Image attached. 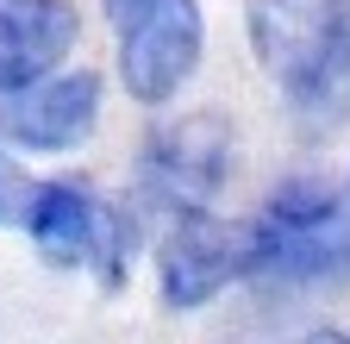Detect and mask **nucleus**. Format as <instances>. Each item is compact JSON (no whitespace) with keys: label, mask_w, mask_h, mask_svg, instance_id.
Returning <instances> with one entry per match:
<instances>
[{"label":"nucleus","mask_w":350,"mask_h":344,"mask_svg":"<svg viewBox=\"0 0 350 344\" xmlns=\"http://www.w3.org/2000/svg\"><path fill=\"white\" fill-rule=\"evenodd\" d=\"M250 57L313 132L350 119V0H250Z\"/></svg>","instance_id":"f257e3e1"},{"label":"nucleus","mask_w":350,"mask_h":344,"mask_svg":"<svg viewBox=\"0 0 350 344\" xmlns=\"http://www.w3.org/2000/svg\"><path fill=\"white\" fill-rule=\"evenodd\" d=\"M244 282L350 288V200L319 182H282L244 220Z\"/></svg>","instance_id":"f03ea898"},{"label":"nucleus","mask_w":350,"mask_h":344,"mask_svg":"<svg viewBox=\"0 0 350 344\" xmlns=\"http://www.w3.org/2000/svg\"><path fill=\"white\" fill-rule=\"evenodd\" d=\"M25 232L38 244L44 263L57 269H81L94 276L100 288H125V269H131V232L119 220V207L88 188V182H38L25 194Z\"/></svg>","instance_id":"7ed1b4c3"},{"label":"nucleus","mask_w":350,"mask_h":344,"mask_svg":"<svg viewBox=\"0 0 350 344\" xmlns=\"http://www.w3.org/2000/svg\"><path fill=\"white\" fill-rule=\"evenodd\" d=\"M119 44V88L138 107H163L182 81H194L206 51L200 0H100Z\"/></svg>","instance_id":"20e7f679"},{"label":"nucleus","mask_w":350,"mask_h":344,"mask_svg":"<svg viewBox=\"0 0 350 344\" xmlns=\"http://www.w3.org/2000/svg\"><path fill=\"white\" fill-rule=\"evenodd\" d=\"M232 176V119L226 113H188L150 132L144 157H138V182L150 194V207L175 213V220H206L213 200L226 194Z\"/></svg>","instance_id":"39448f33"},{"label":"nucleus","mask_w":350,"mask_h":344,"mask_svg":"<svg viewBox=\"0 0 350 344\" xmlns=\"http://www.w3.org/2000/svg\"><path fill=\"white\" fill-rule=\"evenodd\" d=\"M157 276H163V307H206L219 300L232 282H244V220H175L163 256H157Z\"/></svg>","instance_id":"423d86ee"},{"label":"nucleus","mask_w":350,"mask_h":344,"mask_svg":"<svg viewBox=\"0 0 350 344\" xmlns=\"http://www.w3.org/2000/svg\"><path fill=\"white\" fill-rule=\"evenodd\" d=\"M94 119H100V75L75 69V75H51L25 94L0 101V138H13L19 150H38V157H57L94 132Z\"/></svg>","instance_id":"0eeeda50"},{"label":"nucleus","mask_w":350,"mask_h":344,"mask_svg":"<svg viewBox=\"0 0 350 344\" xmlns=\"http://www.w3.org/2000/svg\"><path fill=\"white\" fill-rule=\"evenodd\" d=\"M75 0H0V101L51 81L57 63L75 51Z\"/></svg>","instance_id":"6e6552de"},{"label":"nucleus","mask_w":350,"mask_h":344,"mask_svg":"<svg viewBox=\"0 0 350 344\" xmlns=\"http://www.w3.org/2000/svg\"><path fill=\"white\" fill-rule=\"evenodd\" d=\"M25 176H19V163L7 157V150H0V226H13L19 220V213H25Z\"/></svg>","instance_id":"1a4fd4ad"},{"label":"nucleus","mask_w":350,"mask_h":344,"mask_svg":"<svg viewBox=\"0 0 350 344\" xmlns=\"http://www.w3.org/2000/svg\"><path fill=\"white\" fill-rule=\"evenodd\" d=\"M300 344H350V332H306Z\"/></svg>","instance_id":"9d476101"}]
</instances>
